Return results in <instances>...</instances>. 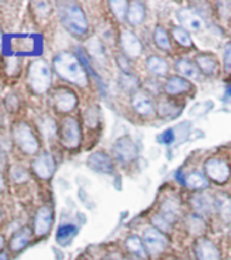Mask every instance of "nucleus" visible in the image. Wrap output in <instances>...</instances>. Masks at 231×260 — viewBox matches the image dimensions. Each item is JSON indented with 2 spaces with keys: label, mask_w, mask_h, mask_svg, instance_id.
Segmentation results:
<instances>
[{
  "label": "nucleus",
  "mask_w": 231,
  "mask_h": 260,
  "mask_svg": "<svg viewBox=\"0 0 231 260\" xmlns=\"http://www.w3.org/2000/svg\"><path fill=\"white\" fill-rule=\"evenodd\" d=\"M53 69L59 77L79 86L87 85V74L76 56L69 52H61L53 59Z\"/></svg>",
  "instance_id": "nucleus-1"
},
{
  "label": "nucleus",
  "mask_w": 231,
  "mask_h": 260,
  "mask_svg": "<svg viewBox=\"0 0 231 260\" xmlns=\"http://www.w3.org/2000/svg\"><path fill=\"white\" fill-rule=\"evenodd\" d=\"M59 17L65 29L73 36H83L87 31V19L81 6L73 2L57 3Z\"/></svg>",
  "instance_id": "nucleus-2"
},
{
  "label": "nucleus",
  "mask_w": 231,
  "mask_h": 260,
  "mask_svg": "<svg viewBox=\"0 0 231 260\" xmlns=\"http://www.w3.org/2000/svg\"><path fill=\"white\" fill-rule=\"evenodd\" d=\"M52 83V73L47 61L35 60L27 70V85L35 94L47 93Z\"/></svg>",
  "instance_id": "nucleus-3"
},
{
  "label": "nucleus",
  "mask_w": 231,
  "mask_h": 260,
  "mask_svg": "<svg viewBox=\"0 0 231 260\" xmlns=\"http://www.w3.org/2000/svg\"><path fill=\"white\" fill-rule=\"evenodd\" d=\"M13 141L22 153L27 155L38 153L40 143L33 128L26 121H18L13 127Z\"/></svg>",
  "instance_id": "nucleus-4"
},
{
  "label": "nucleus",
  "mask_w": 231,
  "mask_h": 260,
  "mask_svg": "<svg viewBox=\"0 0 231 260\" xmlns=\"http://www.w3.org/2000/svg\"><path fill=\"white\" fill-rule=\"evenodd\" d=\"M82 134L81 127L76 120L72 117H67L64 119L60 128V141L67 149H76L78 146L81 145Z\"/></svg>",
  "instance_id": "nucleus-5"
},
{
  "label": "nucleus",
  "mask_w": 231,
  "mask_h": 260,
  "mask_svg": "<svg viewBox=\"0 0 231 260\" xmlns=\"http://www.w3.org/2000/svg\"><path fill=\"white\" fill-rule=\"evenodd\" d=\"M52 103L57 112L69 113L76 107L78 99L73 91L65 89V87H60V89H56L52 94Z\"/></svg>",
  "instance_id": "nucleus-6"
},
{
  "label": "nucleus",
  "mask_w": 231,
  "mask_h": 260,
  "mask_svg": "<svg viewBox=\"0 0 231 260\" xmlns=\"http://www.w3.org/2000/svg\"><path fill=\"white\" fill-rule=\"evenodd\" d=\"M31 169L37 177L43 180H49L56 171L55 158L49 153H41L34 158L31 164Z\"/></svg>",
  "instance_id": "nucleus-7"
},
{
  "label": "nucleus",
  "mask_w": 231,
  "mask_h": 260,
  "mask_svg": "<svg viewBox=\"0 0 231 260\" xmlns=\"http://www.w3.org/2000/svg\"><path fill=\"white\" fill-rule=\"evenodd\" d=\"M53 223V211L51 207L43 206L37 210L34 217V235L37 237H43L49 233Z\"/></svg>",
  "instance_id": "nucleus-8"
},
{
  "label": "nucleus",
  "mask_w": 231,
  "mask_h": 260,
  "mask_svg": "<svg viewBox=\"0 0 231 260\" xmlns=\"http://www.w3.org/2000/svg\"><path fill=\"white\" fill-rule=\"evenodd\" d=\"M206 173L210 179L219 184L226 183L231 175L230 167L224 161H219V159H210L207 162Z\"/></svg>",
  "instance_id": "nucleus-9"
},
{
  "label": "nucleus",
  "mask_w": 231,
  "mask_h": 260,
  "mask_svg": "<svg viewBox=\"0 0 231 260\" xmlns=\"http://www.w3.org/2000/svg\"><path fill=\"white\" fill-rule=\"evenodd\" d=\"M114 154L121 162H131L137 157V147L129 138H120L115 142Z\"/></svg>",
  "instance_id": "nucleus-10"
},
{
  "label": "nucleus",
  "mask_w": 231,
  "mask_h": 260,
  "mask_svg": "<svg viewBox=\"0 0 231 260\" xmlns=\"http://www.w3.org/2000/svg\"><path fill=\"white\" fill-rule=\"evenodd\" d=\"M87 167L90 168L91 171L97 172V173L109 175L113 171V162H111V158L107 154L98 151V153L91 154L90 157L87 158Z\"/></svg>",
  "instance_id": "nucleus-11"
},
{
  "label": "nucleus",
  "mask_w": 231,
  "mask_h": 260,
  "mask_svg": "<svg viewBox=\"0 0 231 260\" xmlns=\"http://www.w3.org/2000/svg\"><path fill=\"white\" fill-rule=\"evenodd\" d=\"M143 240H144L146 247L148 248L151 253H159L167 247V239L165 237V235L154 228H150L144 232Z\"/></svg>",
  "instance_id": "nucleus-12"
},
{
  "label": "nucleus",
  "mask_w": 231,
  "mask_h": 260,
  "mask_svg": "<svg viewBox=\"0 0 231 260\" xmlns=\"http://www.w3.org/2000/svg\"><path fill=\"white\" fill-rule=\"evenodd\" d=\"M177 15H178V19H180V22L182 23L185 29L192 30V31H199L204 26L203 19L195 11H192V10L182 9L178 11Z\"/></svg>",
  "instance_id": "nucleus-13"
},
{
  "label": "nucleus",
  "mask_w": 231,
  "mask_h": 260,
  "mask_svg": "<svg viewBox=\"0 0 231 260\" xmlns=\"http://www.w3.org/2000/svg\"><path fill=\"white\" fill-rule=\"evenodd\" d=\"M196 253L199 260H220L218 248L210 240L201 239L196 244Z\"/></svg>",
  "instance_id": "nucleus-14"
},
{
  "label": "nucleus",
  "mask_w": 231,
  "mask_h": 260,
  "mask_svg": "<svg viewBox=\"0 0 231 260\" xmlns=\"http://www.w3.org/2000/svg\"><path fill=\"white\" fill-rule=\"evenodd\" d=\"M121 45H123V49L125 51V53L131 56V57H137L141 53V49H143L139 39L131 31H123Z\"/></svg>",
  "instance_id": "nucleus-15"
},
{
  "label": "nucleus",
  "mask_w": 231,
  "mask_h": 260,
  "mask_svg": "<svg viewBox=\"0 0 231 260\" xmlns=\"http://www.w3.org/2000/svg\"><path fill=\"white\" fill-rule=\"evenodd\" d=\"M31 239V231L29 228H22L13 235L10 240V249L13 252H19L29 244Z\"/></svg>",
  "instance_id": "nucleus-16"
},
{
  "label": "nucleus",
  "mask_w": 231,
  "mask_h": 260,
  "mask_svg": "<svg viewBox=\"0 0 231 260\" xmlns=\"http://www.w3.org/2000/svg\"><path fill=\"white\" fill-rule=\"evenodd\" d=\"M78 235V228L72 223H63V225L59 226L57 229V233H56V241L65 247L68 245L71 241L73 240V237Z\"/></svg>",
  "instance_id": "nucleus-17"
},
{
  "label": "nucleus",
  "mask_w": 231,
  "mask_h": 260,
  "mask_svg": "<svg viewBox=\"0 0 231 260\" xmlns=\"http://www.w3.org/2000/svg\"><path fill=\"white\" fill-rule=\"evenodd\" d=\"M132 105L135 108V111L137 113H140V115L148 116L154 112L152 101L150 100V97H147L146 94H136V95H133Z\"/></svg>",
  "instance_id": "nucleus-18"
},
{
  "label": "nucleus",
  "mask_w": 231,
  "mask_h": 260,
  "mask_svg": "<svg viewBox=\"0 0 231 260\" xmlns=\"http://www.w3.org/2000/svg\"><path fill=\"white\" fill-rule=\"evenodd\" d=\"M192 206L197 213L211 214L212 210H214L215 203L210 197H206V195H195L192 198Z\"/></svg>",
  "instance_id": "nucleus-19"
},
{
  "label": "nucleus",
  "mask_w": 231,
  "mask_h": 260,
  "mask_svg": "<svg viewBox=\"0 0 231 260\" xmlns=\"http://www.w3.org/2000/svg\"><path fill=\"white\" fill-rule=\"evenodd\" d=\"M146 15V10L144 6L141 5L140 2H132L128 7V13H127V18H128L129 23L132 25H139Z\"/></svg>",
  "instance_id": "nucleus-20"
},
{
  "label": "nucleus",
  "mask_w": 231,
  "mask_h": 260,
  "mask_svg": "<svg viewBox=\"0 0 231 260\" xmlns=\"http://www.w3.org/2000/svg\"><path fill=\"white\" fill-rule=\"evenodd\" d=\"M189 87H190V85H189V82L186 79L180 77H173L167 81L165 90L169 94H180L189 90Z\"/></svg>",
  "instance_id": "nucleus-21"
},
{
  "label": "nucleus",
  "mask_w": 231,
  "mask_h": 260,
  "mask_svg": "<svg viewBox=\"0 0 231 260\" xmlns=\"http://www.w3.org/2000/svg\"><path fill=\"white\" fill-rule=\"evenodd\" d=\"M180 211V205L178 202L174 201V199H167V201L163 202L162 205V215L167 222H173L177 218V214Z\"/></svg>",
  "instance_id": "nucleus-22"
},
{
  "label": "nucleus",
  "mask_w": 231,
  "mask_h": 260,
  "mask_svg": "<svg viewBox=\"0 0 231 260\" xmlns=\"http://www.w3.org/2000/svg\"><path fill=\"white\" fill-rule=\"evenodd\" d=\"M147 67L150 70V73L155 74V75H165L167 73V63L162 57L159 56H151L147 60Z\"/></svg>",
  "instance_id": "nucleus-23"
},
{
  "label": "nucleus",
  "mask_w": 231,
  "mask_h": 260,
  "mask_svg": "<svg viewBox=\"0 0 231 260\" xmlns=\"http://www.w3.org/2000/svg\"><path fill=\"white\" fill-rule=\"evenodd\" d=\"M10 177L13 180L14 183L17 184H22V183H26L27 180L30 179V173L29 171L26 169L23 165H13V167L10 168Z\"/></svg>",
  "instance_id": "nucleus-24"
},
{
  "label": "nucleus",
  "mask_w": 231,
  "mask_h": 260,
  "mask_svg": "<svg viewBox=\"0 0 231 260\" xmlns=\"http://www.w3.org/2000/svg\"><path fill=\"white\" fill-rule=\"evenodd\" d=\"M197 64H199V67H200L207 75H214L216 73V69H218V64L215 61L214 57H211V56L207 55H200L197 56L196 59Z\"/></svg>",
  "instance_id": "nucleus-25"
},
{
  "label": "nucleus",
  "mask_w": 231,
  "mask_h": 260,
  "mask_svg": "<svg viewBox=\"0 0 231 260\" xmlns=\"http://www.w3.org/2000/svg\"><path fill=\"white\" fill-rule=\"evenodd\" d=\"M184 184L186 187L193 188V189H201V188L208 187V181L204 179V176L200 175V173H197V172L186 176L184 180Z\"/></svg>",
  "instance_id": "nucleus-26"
},
{
  "label": "nucleus",
  "mask_w": 231,
  "mask_h": 260,
  "mask_svg": "<svg viewBox=\"0 0 231 260\" xmlns=\"http://www.w3.org/2000/svg\"><path fill=\"white\" fill-rule=\"evenodd\" d=\"M177 69H178L181 74H184L185 77L190 78V79H197L199 78V70L189 60H180L177 63Z\"/></svg>",
  "instance_id": "nucleus-27"
},
{
  "label": "nucleus",
  "mask_w": 231,
  "mask_h": 260,
  "mask_svg": "<svg viewBox=\"0 0 231 260\" xmlns=\"http://www.w3.org/2000/svg\"><path fill=\"white\" fill-rule=\"evenodd\" d=\"M218 206V211L220 213V217L226 222H231V201L227 197L222 195L218 198L216 202Z\"/></svg>",
  "instance_id": "nucleus-28"
},
{
  "label": "nucleus",
  "mask_w": 231,
  "mask_h": 260,
  "mask_svg": "<svg viewBox=\"0 0 231 260\" xmlns=\"http://www.w3.org/2000/svg\"><path fill=\"white\" fill-rule=\"evenodd\" d=\"M127 248L132 253H136V255L141 256V257H146V251L143 248V243H141V240L139 237H136V236H131L127 240Z\"/></svg>",
  "instance_id": "nucleus-29"
},
{
  "label": "nucleus",
  "mask_w": 231,
  "mask_h": 260,
  "mask_svg": "<svg viewBox=\"0 0 231 260\" xmlns=\"http://www.w3.org/2000/svg\"><path fill=\"white\" fill-rule=\"evenodd\" d=\"M38 124L40 129H41V133H43V135L45 138H52L56 133H57L56 123L52 119H49V117H44V119H41V121H40Z\"/></svg>",
  "instance_id": "nucleus-30"
},
{
  "label": "nucleus",
  "mask_w": 231,
  "mask_h": 260,
  "mask_svg": "<svg viewBox=\"0 0 231 260\" xmlns=\"http://www.w3.org/2000/svg\"><path fill=\"white\" fill-rule=\"evenodd\" d=\"M120 86L124 90H127V91H131V90L137 89L139 81H137L136 77H133L131 74H121Z\"/></svg>",
  "instance_id": "nucleus-31"
},
{
  "label": "nucleus",
  "mask_w": 231,
  "mask_h": 260,
  "mask_svg": "<svg viewBox=\"0 0 231 260\" xmlns=\"http://www.w3.org/2000/svg\"><path fill=\"white\" fill-rule=\"evenodd\" d=\"M173 36L176 41H178V44L184 45V47H190L192 45V40H190V36L188 35V31L182 27H174L173 29Z\"/></svg>",
  "instance_id": "nucleus-32"
},
{
  "label": "nucleus",
  "mask_w": 231,
  "mask_h": 260,
  "mask_svg": "<svg viewBox=\"0 0 231 260\" xmlns=\"http://www.w3.org/2000/svg\"><path fill=\"white\" fill-rule=\"evenodd\" d=\"M155 43L161 49H165V51H169L170 49V43H169V39H167L166 31L162 29V27H158L155 30Z\"/></svg>",
  "instance_id": "nucleus-33"
},
{
  "label": "nucleus",
  "mask_w": 231,
  "mask_h": 260,
  "mask_svg": "<svg viewBox=\"0 0 231 260\" xmlns=\"http://www.w3.org/2000/svg\"><path fill=\"white\" fill-rule=\"evenodd\" d=\"M5 107L9 112L15 113V112L19 111V108H21V100H19V97H18L17 94H9V95H6L5 99Z\"/></svg>",
  "instance_id": "nucleus-34"
},
{
  "label": "nucleus",
  "mask_w": 231,
  "mask_h": 260,
  "mask_svg": "<svg viewBox=\"0 0 231 260\" xmlns=\"http://www.w3.org/2000/svg\"><path fill=\"white\" fill-rule=\"evenodd\" d=\"M188 226L190 232H193L195 235H201L204 229H206V223L203 222L200 217H197V215H193L188 219Z\"/></svg>",
  "instance_id": "nucleus-35"
},
{
  "label": "nucleus",
  "mask_w": 231,
  "mask_h": 260,
  "mask_svg": "<svg viewBox=\"0 0 231 260\" xmlns=\"http://www.w3.org/2000/svg\"><path fill=\"white\" fill-rule=\"evenodd\" d=\"M111 11L114 13L119 21H124L125 13H128L127 9V2H110Z\"/></svg>",
  "instance_id": "nucleus-36"
},
{
  "label": "nucleus",
  "mask_w": 231,
  "mask_h": 260,
  "mask_svg": "<svg viewBox=\"0 0 231 260\" xmlns=\"http://www.w3.org/2000/svg\"><path fill=\"white\" fill-rule=\"evenodd\" d=\"M19 70H21V59L14 57V59L7 60V71L11 75H17L19 73Z\"/></svg>",
  "instance_id": "nucleus-37"
},
{
  "label": "nucleus",
  "mask_w": 231,
  "mask_h": 260,
  "mask_svg": "<svg viewBox=\"0 0 231 260\" xmlns=\"http://www.w3.org/2000/svg\"><path fill=\"white\" fill-rule=\"evenodd\" d=\"M158 139L161 143H165V145L171 143V142L174 141V133H173V129H166L165 133L159 135Z\"/></svg>",
  "instance_id": "nucleus-38"
},
{
  "label": "nucleus",
  "mask_w": 231,
  "mask_h": 260,
  "mask_svg": "<svg viewBox=\"0 0 231 260\" xmlns=\"http://www.w3.org/2000/svg\"><path fill=\"white\" fill-rule=\"evenodd\" d=\"M152 222H154L155 225H158L161 229H163V231H169L170 229V222H167L165 218L162 217V215H158V217H155L154 219H152Z\"/></svg>",
  "instance_id": "nucleus-39"
},
{
  "label": "nucleus",
  "mask_w": 231,
  "mask_h": 260,
  "mask_svg": "<svg viewBox=\"0 0 231 260\" xmlns=\"http://www.w3.org/2000/svg\"><path fill=\"white\" fill-rule=\"evenodd\" d=\"M224 61H226L227 71H231V47L226 48V56H224Z\"/></svg>",
  "instance_id": "nucleus-40"
},
{
  "label": "nucleus",
  "mask_w": 231,
  "mask_h": 260,
  "mask_svg": "<svg viewBox=\"0 0 231 260\" xmlns=\"http://www.w3.org/2000/svg\"><path fill=\"white\" fill-rule=\"evenodd\" d=\"M6 162H7V154L5 153V150L0 147V172L6 168Z\"/></svg>",
  "instance_id": "nucleus-41"
},
{
  "label": "nucleus",
  "mask_w": 231,
  "mask_h": 260,
  "mask_svg": "<svg viewBox=\"0 0 231 260\" xmlns=\"http://www.w3.org/2000/svg\"><path fill=\"white\" fill-rule=\"evenodd\" d=\"M6 184H5V179H3V175H2V172H0V192L5 191Z\"/></svg>",
  "instance_id": "nucleus-42"
},
{
  "label": "nucleus",
  "mask_w": 231,
  "mask_h": 260,
  "mask_svg": "<svg viewBox=\"0 0 231 260\" xmlns=\"http://www.w3.org/2000/svg\"><path fill=\"white\" fill-rule=\"evenodd\" d=\"M3 247H5V239H3V236L0 235V252L3 251Z\"/></svg>",
  "instance_id": "nucleus-43"
},
{
  "label": "nucleus",
  "mask_w": 231,
  "mask_h": 260,
  "mask_svg": "<svg viewBox=\"0 0 231 260\" xmlns=\"http://www.w3.org/2000/svg\"><path fill=\"white\" fill-rule=\"evenodd\" d=\"M0 260H9V255L6 252H2L0 253Z\"/></svg>",
  "instance_id": "nucleus-44"
},
{
  "label": "nucleus",
  "mask_w": 231,
  "mask_h": 260,
  "mask_svg": "<svg viewBox=\"0 0 231 260\" xmlns=\"http://www.w3.org/2000/svg\"><path fill=\"white\" fill-rule=\"evenodd\" d=\"M227 97H231V87H228V90H227Z\"/></svg>",
  "instance_id": "nucleus-45"
},
{
  "label": "nucleus",
  "mask_w": 231,
  "mask_h": 260,
  "mask_svg": "<svg viewBox=\"0 0 231 260\" xmlns=\"http://www.w3.org/2000/svg\"><path fill=\"white\" fill-rule=\"evenodd\" d=\"M129 260H141V259H139V257H132V259H129Z\"/></svg>",
  "instance_id": "nucleus-46"
},
{
  "label": "nucleus",
  "mask_w": 231,
  "mask_h": 260,
  "mask_svg": "<svg viewBox=\"0 0 231 260\" xmlns=\"http://www.w3.org/2000/svg\"><path fill=\"white\" fill-rule=\"evenodd\" d=\"M0 128H2V117H0Z\"/></svg>",
  "instance_id": "nucleus-47"
},
{
  "label": "nucleus",
  "mask_w": 231,
  "mask_h": 260,
  "mask_svg": "<svg viewBox=\"0 0 231 260\" xmlns=\"http://www.w3.org/2000/svg\"><path fill=\"white\" fill-rule=\"evenodd\" d=\"M228 260H231V259H228Z\"/></svg>",
  "instance_id": "nucleus-48"
}]
</instances>
